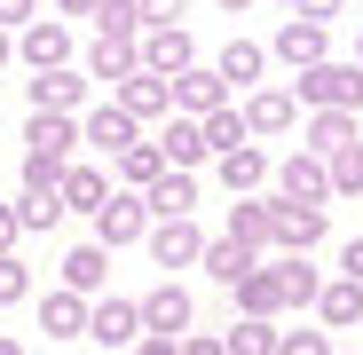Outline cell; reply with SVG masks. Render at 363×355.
Masks as SVG:
<instances>
[{"mask_svg":"<svg viewBox=\"0 0 363 355\" xmlns=\"http://www.w3.org/2000/svg\"><path fill=\"white\" fill-rule=\"evenodd\" d=\"M143 237H150V261L158 269H198V253H206V229L198 221H150Z\"/></svg>","mask_w":363,"mask_h":355,"instance_id":"obj_12","label":"cell"},{"mask_svg":"<svg viewBox=\"0 0 363 355\" xmlns=\"http://www.w3.org/2000/svg\"><path fill=\"white\" fill-rule=\"evenodd\" d=\"M277 9H292V0H277Z\"/></svg>","mask_w":363,"mask_h":355,"instance_id":"obj_52","label":"cell"},{"mask_svg":"<svg viewBox=\"0 0 363 355\" xmlns=\"http://www.w3.org/2000/svg\"><path fill=\"white\" fill-rule=\"evenodd\" d=\"M87 339L127 355V347L143 339V316H135V300H111V292H103V300H87Z\"/></svg>","mask_w":363,"mask_h":355,"instance_id":"obj_10","label":"cell"},{"mask_svg":"<svg viewBox=\"0 0 363 355\" xmlns=\"http://www.w3.org/2000/svg\"><path fill=\"white\" fill-rule=\"evenodd\" d=\"M158 158H166V174H198L206 166V142H198V118H158Z\"/></svg>","mask_w":363,"mask_h":355,"instance_id":"obj_17","label":"cell"},{"mask_svg":"<svg viewBox=\"0 0 363 355\" xmlns=\"http://www.w3.org/2000/svg\"><path fill=\"white\" fill-rule=\"evenodd\" d=\"M127 355H174V339H158V332H143V339H135Z\"/></svg>","mask_w":363,"mask_h":355,"instance_id":"obj_47","label":"cell"},{"mask_svg":"<svg viewBox=\"0 0 363 355\" xmlns=\"http://www.w3.org/2000/svg\"><path fill=\"white\" fill-rule=\"evenodd\" d=\"M0 355H24V339H9V332H0Z\"/></svg>","mask_w":363,"mask_h":355,"instance_id":"obj_49","label":"cell"},{"mask_svg":"<svg viewBox=\"0 0 363 355\" xmlns=\"http://www.w3.org/2000/svg\"><path fill=\"white\" fill-rule=\"evenodd\" d=\"M198 142H206V158L237 150V142H245V118H237L229 103H221V111H206V118H198Z\"/></svg>","mask_w":363,"mask_h":355,"instance_id":"obj_35","label":"cell"},{"mask_svg":"<svg viewBox=\"0 0 363 355\" xmlns=\"http://www.w3.org/2000/svg\"><path fill=\"white\" fill-rule=\"evenodd\" d=\"M158 174H166V158H158V142H150V135H135L127 150H118V190H135V198H143Z\"/></svg>","mask_w":363,"mask_h":355,"instance_id":"obj_27","label":"cell"},{"mask_svg":"<svg viewBox=\"0 0 363 355\" xmlns=\"http://www.w3.org/2000/svg\"><path fill=\"white\" fill-rule=\"evenodd\" d=\"M221 355H277V324H253V316H237L221 332Z\"/></svg>","mask_w":363,"mask_h":355,"instance_id":"obj_36","label":"cell"},{"mask_svg":"<svg viewBox=\"0 0 363 355\" xmlns=\"http://www.w3.org/2000/svg\"><path fill=\"white\" fill-rule=\"evenodd\" d=\"M150 24H190V0H143V32Z\"/></svg>","mask_w":363,"mask_h":355,"instance_id":"obj_40","label":"cell"},{"mask_svg":"<svg viewBox=\"0 0 363 355\" xmlns=\"http://www.w3.org/2000/svg\"><path fill=\"white\" fill-rule=\"evenodd\" d=\"M261 72H269V47H261V40H229V47L213 55V79H221V87H261Z\"/></svg>","mask_w":363,"mask_h":355,"instance_id":"obj_23","label":"cell"},{"mask_svg":"<svg viewBox=\"0 0 363 355\" xmlns=\"http://www.w3.org/2000/svg\"><path fill=\"white\" fill-rule=\"evenodd\" d=\"M221 237H237V245H269V198H237L229 205V221H221Z\"/></svg>","mask_w":363,"mask_h":355,"instance_id":"obj_29","label":"cell"},{"mask_svg":"<svg viewBox=\"0 0 363 355\" xmlns=\"http://www.w3.org/2000/svg\"><path fill=\"white\" fill-rule=\"evenodd\" d=\"M174 355H221V339H213V332H182Z\"/></svg>","mask_w":363,"mask_h":355,"instance_id":"obj_43","label":"cell"},{"mask_svg":"<svg viewBox=\"0 0 363 355\" xmlns=\"http://www.w3.org/2000/svg\"><path fill=\"white\" fill-rule=\"evenodd\" d=\"M324 229H332V213H324V205L269 198V245H277V253H316V245H324Z\"/></svg>","mask_w":363,"mask_h":355,"instance_id":"obj_3","label":"cell"},{"mask_svg":"<svg viewBox=\"0 0 363 355\" xmlns=\"http://www.w3.org/2000/svg\"><path fill=\"white\" fill-rule=\"evenodd\" d=\"M213 174H221V190L253 198V190L269 182V150H261V142H237V150H221V158H213Z\"/></svg>","mask_w":363,"mask_h":355,"instance_id":"obj_20","label":"cell"},{"mask_svg":"<svg viewBox=\"0 0 363 355\" xmlns=\"http://www.w3.org/2000/svg\"><path fill=\"white\" fill-rule=\"evenodd\" d=\"M72 142H79V111H24V150L72 158Z\"/></svg>","mask_w":363,"mask_h":355,"instance_id":"obj_15","label":"cell"},{"mask_svg":"<svg viewBox=\"0 0 363 355\" xmlns=\"http://www.w3.org/2000/svg\"><path fill=\"white\" fill-rule=\"evenodd\" d=\"M16 300H32V276L16 253H0V308H16Z\"/></svg>","mask_w":363,"mask_h":355,"instance_id":"obj_38","label":"cell"},{"mask_svg":"<svg viewBox=\"0 0 363 355\" xmlns=\"http://www.w3.org/2000/svg\"><path fill=\"white\" fill-rule=\"evenodd\" d=\"M198 269H206L213 284H237L245 269H261V253H253V245H237V237H206V253H198Z\"/></svg>","mask_w":363,"mask_h":355,"instance_id":"obj_26","label":"cell"},{"mask_svg":"<svg viewBox=\"0 0 363 355\" xmlns=\"http://www.w3.org/2000/svg\"><path fill=\"white\" fill-rule=\"evenodd\" d=\"M16 55L32 72H64L72 64V24H55V16H32L24 32H16Z\"/></svg>","mask_w":363,"mask_h":355,"instance_id":"obj_9","label":"cell"},{"mask_svg":"<svg viewBox=\"0 0 363 355\" xmlns=\"http://www.w3.org/2000/svg\"><path fill=\"white\" fill-rule=\"evenodd\" d=\"M143 205H150L158 221H190V205H198V174H158V182L143 190Z\"/></svg>","mask_w":363,"mask_h":355,"instance_id":"obj_24","label":"cell"},{"mask_svg":"<svg viewBox=\"0 0 363 355\" xmlns=\"http://www.w3.org/2000/svg\"><path fill=\"white\" fill-rule=\"evenodd\" d=\"M24 111H87V72H79V64L32 72V79H24Z\"/></svg>","mask_w":363,"mask_h":355,"instance_id":"obj_8","label":"cell"},{"mask_svg":"<svg viewBox=\"0 0 363 355\" xmlns=\"http://www.w3.org/2000/svg\"><path fill=\"white\" fill-rule=\"evenodd\" d=\"M347 64H363V32H355V55H347Z\"/></svg>","mask_w":363,"mask_h":355,"instance_id":"obj_51","label":"cell"},{"mask_svg":"<svg viewBox=\"0 0 363 355\" xmlns=\"http://www.w3.org/2000/svg\"><path fill=\"white\" fill-rule=\"evenodd\" d=\"M135 64H143L135 40H87V79H127Z\"/></svg>","mask_w":363,"mask_h":355,"instance_id":"obj_32","label":"cell"},{"mask_svg":"<svg viewBox=\"0 0 363 355\" xmlns=\"http://www.w3.org/2000/svg\"><path fill=\"white\" fill-rule=\"evenodd\" d=\"M221 9H229V16H245V9H253V0H221Z\"/></svg>","mask_w":363,"mask_h":355,"instance_id":"obj_50","label":"cell"},{"mask_svg":"<svg viewBox=\"0 0 363 355\" xmlns=\"http://www.w3.org/2000/svg\"><path fill=\"white\" fill-rule=\"evenodd\" d=\"M72 158H48V150H24V190H55Z\"/></svg>","mask_w":363,"mask_h":355,"instance_id":"obj_37","label":"cell"},{"mask_svg":"<svg viewBox=\"0 0 363 355\" xmlns=\"http://www.w3.org/2000/svg\"><path fill=\"white\" fill-rule=\"evenodd\" d=\"M143 229H150V205H143L135 190H111V198L95 205V245H103V253H118V245H135Z\"/></svg>","mask_w":363,"mask_h":355,"instance_id":"obj_6","label":"cell"},{"mask_svg":"<svg viewBox=\"0 0 363 355\" xmlns=\"http://www.w3.org/2000/svg\"><path fill=\"white\" fill-rule=\"evenodd\" d=\"M277 198H292V205H332V190H324V158L284 150V158H277Z\"/></svg>","mask_w":363,"mask_h":355,"instance_id":"obj_11","label":"cell"},{"mask_svg":"<svg viewBox=\"0 0 363 355\" xmlns=\"http://www.w3.org/2000/svg\"><path fill=\"white\" fill-rule=\"evenodd\" d=\"M332 355H340V347H332Z\"/></svg>","mask_w":363,"mask_h":355,"instance_id":"obj_53","label":"cell"},{"mask_svg":"<svg viewBox=\"0 0 363 355\" xmlns=\"http://www.w3.org/2000/svg\"><path fill=\"white\" fill-rule=\"evenodd\" d=\"M277 355H332L324 332H277Z\"/></svg>","mask_w":363,"mask_h":355,"instance_id":"obj_39","label":"cell"},{"mask_svg":"<svg viewBox=\"0 0 363 355\" xmlns=\"http://www.w3.org/2000/svg\"><path fill=\"white\" fill-rule=\"evenodd\" d=\"M55 269H64V292H79V300H103V284H111V253L95 245V237H79Z\"/></svg>","mask_w":363,"mask_h":355,"instance_id":"obj_14","label":"cell"},{"mask_svg":"<svg viewBox=\"0 0 363 355\" xmlns=\"http://www.w3.org/2000/svg\"><path fill=\"white\" fill-rule=\"evenodd\" d=\"M300 111H363V64H340V55H324V64H308L300 72Z\"/></svg>","mask_w":363,"mask_h":355,"instance_id":"obj_1","label":"cell"},{"mask_svg":"<svg viewBox=\"0 0 363 355\" xmlns=\"http://www.w3.org/2000/svg\"><path fill=\"white\" fill-rule=\"evenodd\" d=\"M111 190H118L111 174H103L95 158H79V166H64V182H55V205H64V213H87V221H95V205H103Z\"/></svg>","mask_w":363,"mask_h":355,"instance_id":"obj_13","label":"cell"},{"mask_svg":"<svg viewBox=\"0 0 363 355\" xmlns=\"http://www.w3.org/2000/svg\"><path fill=\"white\" fill-rule=\"evenodd\" d=\"M135 135H143V127H135V118L118 111V103H95V111H79V142H87V150H111V158H118Z\"/></svg>","mask_w":363,"mask_h":355,"instance_id":"obj_16","label":"cell"},{"mask_svg":"<svg viewBox=\"0 0 363 355\" xmlns=\"http://www.w3.org/2000/svg\"><path fill=\"white\" fill-rule=\"evenodd\" d=\"M40 16V0H0V32H24Z\"/></svg>","mask_w":363,"mask_h":355,"instance_id":"obj_41","label":"cell"},{"mask_svg":"<svg viewBox=\"0 0 363 355\" xmlns=\"http://www.w3.org/2000/svg\"><path fill=\"white\" fill-rule=\"evenodd\" d=\"M269 276H277V308H316V292H324V276H316V261H308V253L269 261Z\"/></svg>","mask_w":363,"mask_h":355,"instance_id":"obj_18","label":"cell"},{"mask_svg":"<svg viewBox=\"0 0 363 355\" xmlns=\"http://www.w3.org/2000/svg\"><path fill=\"white\" fill-rule=\"evenodd\" d=\"M340 142H363L347 111H308V158H332Z\"/></svg>","mask_w":363,"mask_h":355,"instance_id":"obj_30","label":"cell"},{"mask_svg":"<svg viewBox=\"0 0 363 355\" xmlns=\"http://www.w3.org/2000/svg\"><path fill=\"white\" fill-rule=\"evenodd\" d=\"M347 324H363V284L324 276V292H316V332H347Z\"/></svg>","mask_w":363,"mask_h":355,"instance_id":"obj_22","label":"cell"},{"mask_svg":"<svg viewBox=\"0 0 363 355\" xmlns=\"http://www.w3.org/2000/svg\"><path fill=\"white\" fill-rule=\"evenodd\" d=\"M16 229H24V237L64 229V205H55V190H16Z\"/></svg>","mask_w":363,"mask_h":355,"instance_id":"obj_34","label":"cell"},{"mask_svg":"<svg viewBox=\"0 0 363 355\" xmlns=\"http://www.w3.org/2000/svg\"><path fill=\"white\" fill-rule=\"evenodd\" d=\"M135 55H143V72L174 79V72H190V64H198V40H190V24H150V32L135 40Z\"/></svg>","mask_w":363,"mask_h":355,"instance_id":"obj_5","label":"cell"},{"mask_svg":"<svg viewBox=\"0 0 363 355\" xmlns=\"http://www.w3.org/2000/svg\"><path fill=\"white\" fill-rule=\"evenodd\" d=\"M9 55H16V32H0V64H9Z\"/></svg>","mask_w":363,"mask_h":355,"instance_id":"obj_48","label":"cell"},{"mask_svg":"<svg viewBox=\"0 0 363 355\" xmlns=\"http://www.w3.org/2000/svg\"><path fill=\"white\" fill-rule=\"evenodd\" d=\"M340 276L363 284V237H347V245H340Z\"/></svg>","mask_w":363,"mask_h":355,"instance_id":"obj_44","label":"cell"},{"mask_svg":"<svg viewBox=\"0 0 363 355\" xmlns=\"http://www.w3.org/2000/svg\"><path fill=\"white\" fill-rule=\"evenodd\" d=\"M292 16H300V24H332L340 0H292Z\"/></svg>","mask_w":363,"mask_h":355,"instance_id":"obj_42","label":"cell"},{"mask_svg":"<svg viewBox=\"0 0 363 355\" xmlns=\"http://www.w3.org/2000/svg\"><path fill=\"white\" fill-rule=\"evenodd\" d=\"M237 118H245V142H261V150H269L277 135H292V127H300V95H292V87H277V79H261V87H253V103L237 111Z\"/></svg>","mask_w":363,"mask_h":355,"instance_id":"obj_2","label":"cell"},{"mask_svg":"<svg viewBox=\"0 0 363 355\" xmlns=\"http://www.w3.org/2000/svg\"><path fill=\"white\" fill-rule=\"evenodd\" d=\"M16 237H24L16 229V205H0V253H16Z\"/></svg>","mask_w":363,"mask_h":355,"instance_id":"obj_46","label":"cell"},{"mask_svg":"<svg viewBox=\"0 0 363 355\" xmlns=\"http://www.w3.org/2000/svg\"><path fill=\"white\" fill-rule=\"evenodd\" d=\"M229 292H237V316H253V324H277V316H284V308H277V276H269V261L245 269Z\"/></svg>","mask_w":363,"mask_h":355,"instance_id":"obj_25","label":"cell"},{"mask_svg":"<svg viewBox=\"0 0 363 355\" xmlns=\"http://www.w3.org/2000/svg\"><path fill=\"white\" fill-rule=\"evenodd\" d=\"M103 0H55V24H72V16H95Z\"/></svg>","mask_w":363,"mask_h":355,"instance_id":"obj_45","label":"cell"},{"mask_svg":"<svg viewBox=\"0 0 363 355\" xmlns=\"http://www.w3.org/2000/svg\"><path fill=\"white\" fill-rule=\"evenodd\" d=\"M32 316H40V332H48V339H79V332H87V300H79V292H64V284L40 292Z\"/></svg>","mask_w":363,"mask_h":355,"instance_id":"obj_21","label":"cell"},{"mask_svg":"<svg viewBox=\"0 0 363 355\" xmlns=\"http://www.w3.org/2000/svg\"><path fill=\"white\" fill-rule=\"evenodd\" d=\"M87 24H95V40H143V0H103Z\"/></svg>","mask_w":363,"mask_h":355,"instance_id":"obj_33","label":"cell"},{"mask_svg":"<svg viewBox=\"0 0 363 355\" xmlns=\"http://www.w3.org/2000/svg\"><path fill=\"white\" fill-rule=\"evenodd\" d=\"M277 64H300V72H308V64H324V24H277Z\"/></svg>","mask_w":363,"mask_h":355,"instance_id":"obj_28","label":"cell"},{"mask_svg":"<svg viewBox=\"0 0 363 355\" xmlns=\"http://www.w3.org/2000/svg\"><path fill=\"white\" fill-rule=\"evenodd\" d=\"M324 190L332 198H363V142H340L324 158Z\"/></svg>","mask_w":363,"mask_h":355,"instance_id":"obj_31","label":"cell"},{"mask_svg":"<svg viewBox=\"0 0 363 355\" xmlns=\"http://www.w3.org/2000/svg\"><path fill=\"white\" fill-rule=\"evenodd\" d=\"M118 111L135 118V127H158V118H174V79H158V72H127L118 79Z\"/></svg>","mask_w":363,"mask_h":355,"instance_id":"obj_7","label":"cell"},{"mask_svg":"<svg viewBox=\"0 0 363 355\" xmlns=\"http://www.w3.org/2000/svg\"><path fill=\"white\" fill-rule=\"evenodd\" d=\"M221 79H213V64H190V72H174V118H206V111H221Z\"/></svg>","mask_w":363,"mask_h":355,"instance_id":"obj_19","label":"cell"},{"mask_svg":"<svg viewBox=\"0 0 363 355\" xmlns=\"http://www.w3.org/2000/svg\"><path fill=\"white\" fill-rule=\"evenodd\" d=\"M135 316H143V332H158V339H182L198 324V300H190V284H150L143 300H135Z\"/></svg>","mask_w":363,"mask_h":355,"instance_id":"obj_4","label":"cell"}]
</instances>
